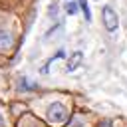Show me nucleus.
<instances>
[{"label":"nucleus","mask_w":127,"mask_h":127,"mask_svg":"<svg viewBox=\"0 0 127 127\" xmlns=\"http://www.w3.org/2000/svg\"><path fill=\"white\" fill-rule=\"evenodd\" d=\"M18 89L20 91H34V89H38V83L28 79V77H20L18 79Z\"/></svg>","instance_id":"nucleus-5"},{"label":"nucleus","mask_w":127,"mask_h":127,"mask_svg":"<svg viewBox=\"0 0 127 127\" xmlns=\"http://www.w3.org/2000/svg\"><path fill=\"white\" fill-rule=\"evenodd\" d=\"M46 117H48L50 123H64V121L69 117V113H67V109H65L64 103L54 101V103H50V107H48V111H46Z\"/></svg>","instance_id":"nucleus-1"},{"label":"nucleus","mask_w":127,"mask_h":127,"mask_svg":"<svg viewBox=\"0 0 127 127\" xmlns=\"http://www.w3.org/2000/svg\"><path fill=\"white\" fill-rule=\"evenodd\" d=\"M77 8L83 12V18H85V22H91V10H89V4H87V0H77Z\"/></svg>","instance_id":"nucleus-7"},{"label":"nucleus","mask_w":127,"mask_h":127,"mask_svg":"<svg viewBox=\"0 0 127 127\" xmlns=\"http://www.w3.org/2000/svg\"><path fill=\"white\" fill-rule=\"evenodd\" d=\"M14 46V34L6 28H0V52H8Z\"/></svg>","instance_id":"nucleus-3"},{"label":"nucleus","mask_w":127,"mask_h":127,"mask_svg":"<svg viewBox=\"0 0 127 127\" xmlns=\"http://www.w3.org/2000/svg\"><path fill=\"white\" fill-rule=\"evenodd\" d=\"M99 127H111V121H109V119H103V121L99 123Z\"/></svg>","instance_id":"nucleus-10"},{"label":"nucleus","mask_w":127,"mask_h":127,"mask_svg":"<svg viewBox=\"0 0 127 127\" xmlns=\"http://www.w3.org/2000/svg\"><path fill=\"white\" fill-rule=\"evenodd\" d=\"M65 12H67L69 16H73V14L77 12V2H71V0L65 2Z\"/></svg>","instance_id":"nucleus-8"},{"label":"nucleus","mask_w":127,"mask_h":127,"mask_svg":"<svg viewBox=\"0 0 127 127\" xmlns=\"http://www.w3.org/2000/svg\"><path fill=\"white\" fill-rule=\"evenodd\" d=\"M60 58H65V52H64V50H58V52H56V54H54V56H52V58L40 67V71H42V73H48V71H50V65H52L56 60H60Z\"/></svg>","instance_id":"nucleus-6"},{"label":"nucleus","mask_w":127,"mask_h":127,"mask_svg":"<svg viewBox=\"0 0 127 127\" xmlns=\"http://www.w3.org/2000/svg\"><path fill=\"white\" fill-rule=\"evenodd\" d=\"M0 127H4V115H2V111H0Z\"/></svg>","instance_id":"nucleus-11"},{"label":"nucleus","mask_w":127,"mask_h":127,"mask_svg":"<svg viewBox=\"0 0 127 127\" xmlns=\"http://www.w3.org/2000/svg\"><path fill=\"white\" fill-rule=\"evenodd\" d=\"M101 20H103V28L107 30V32H117V28H119V16H117V12L111 8V6H103L101 8Z\"/></svg>","instance_id":"nucleus-2"},{"label":"nucleus","mask_w":127,"mask_h":127,"mask_svg":"<svg viewBox=\"0 0 127 127\" xmlns=\"http://www.w3.org/2000/svg\"><path fill=\"white\" fill-rule=\"evenodd\" d=\"M81 62H83V52H73L71 56H69V60H67V64H65V71H73V69H77L79 65H81Z\"/></svg>","instance_id":"nucleus-4"},{"label":"nucleus","mask_w":127,"mask_h":127,"mask_svg":"<svg viewBox=\"0 0 127 127\" xmlns=\"http://www.w3.org/2000/svg\"><path fill=\"white\" fill-rule=\"evenodd\" d=\"M48 14H50V18H56V14H58V4H50Z\"/></svg>","instance_id":"nucleus-9"}]
</instances>
